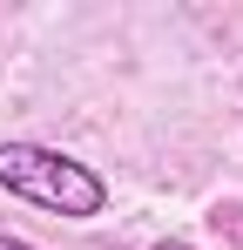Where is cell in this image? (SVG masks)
Here are the masks:
<instances>
[{
    "instance_id": "1",
    "label": "cell",
    "mask_w": 243,
    "mask_h": 250,
    "mask_svg": "<svg viewBox=\"0 0 243 250\" xmlns=\"http://www.w3.org/2000/svg\"><path fill=\"white\" fill-rule=\"evenodd\" d=\"M0 189L68 223H88L108 209V176L47 142H0Z\"/></svg>"
},
{
    "instance_id": "2",
    "label": "cell",
    "mask_w": 243,
    "mask_h": 250,
    "mask_svg": "<svg viewBox=\"0 0 243 250\" xmlns=\"http://www.w3.org/2000/svg\"><path fill=\"white\" fill-rule=\"evenodd\" d=\"M209 230L230 237V244H243V203H216V209H209Z\"/></svg>"
},
{
    "instance_id": "3",
    "label": "cell",
    "mask_w": 243,
    "mask_h": 250,
    "mask_svg": "<svg viewBox=\"0 0 243 250\" xmlns=\"http://www.w3.org/2000/svg\"><path fill=\"white\" fill-rule=\"evenodd\" d=\"M0 250H40V244H27V237H7V230H0Z\"/></svg>"
},
{
    "instance_id": "4",
    "label": "cell",
    "mask_w": 243,
    "mask_h": 250,
    "mask_svg": "<svg viewBox=\"0 0 243 250\" xmlns=\"http://www.w3.org/2000/svg\"><path fill=\"white\" fill-rule=\"evenodd\" d=\"M149 250H196V244H182V237H162V244H149Z\"/></svg>"
}]
</instances>
